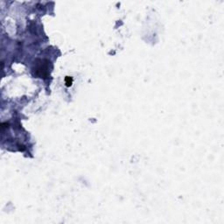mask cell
<instances>
[{
	"mask_svg": "<svg viewBox=\"0 0 224 224\" xmlns=\"http://www.w3.org/2000/svg\"><path fill=\"white\" fill-rule=\"evenodd\" d=\"M48 61H38L34 67V75L41 78H46L48 75Z\"/></svg>",
	"mask_w": 224,
	"mask_h": 224,
	"instance_id": "obj_1",
	"label": "cell"
},
{
	"mask_svg": "<svg viewBox=\"0 0 224 224\" xmlns=\"http://www.w3.org/2000/svg\"><path fill=\"white\" fill-rule=\"evenodd\" d=\"M72 83H73V79L71 77H68V76L66 77V85L67 87H70L72 85Z\"/></svg>",
	"mask_w": 224,
	"mask_h": 224,
	"instance_id": "obj_2",
	"label": "cell"
}]
</instances>
